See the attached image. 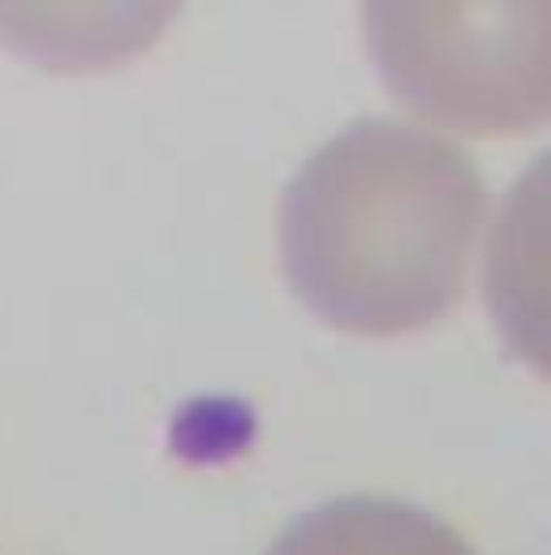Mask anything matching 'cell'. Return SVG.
Wrapping results in <instances>:
<instances>
[{
  "instance_id": "cell-2",
  "label": "cell",
  "mask_w": 551,
  "mask_h": 555,
  "mask_svg": "<svg viewBox=\"0 0 551 555\" xmlns=\"http://www.w3.org/2000/svg\"><path fill=\"white\" fill-rule=\"evenodd\" d=\"M367 43L393 95L461 134L548 117L551 13L535 4H367Z\"/></svg>"
},
{
  "instance_id": "cell-1",
  "label": "cell",
  "mask_w": 551,
  "mask_h": 555,
  "mask_svg": "<svg viewBox=\"0 0 551 555\" xmlns=\"http://www.w3.org/2000/svg\"><path fill=\"white\" fill-rule=\"evenodd\" d=\"M487 185L465 146L393 117H358L284 185L280 259L332 327L401 336L465 297Z\"/></svg>"
},
{
  "instance_id": "cell-3",
  "label": "cell",
  "mask_w": 551,
  "mask_h": 555,
  "mask_svg": "<svg viewBox=\"0 0 551 555\" xmlns=\"http://www.w3.org/2000/svg\"><path fill=\"white\" fill-rule=\"evenodd\" d=\"M264 555H478L448 521L388 495L328 500L280 530Z\"/></svg>"
}]
</instances>
